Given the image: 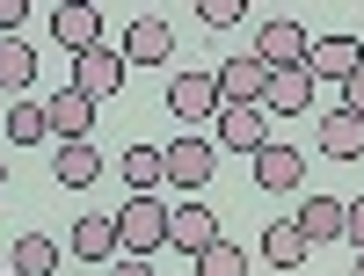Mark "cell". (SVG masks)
<instances>
[{
  "mask_svg": "<svg viewBox=\"0 0 364 276\" xmlns=\"http://www.w3.org/2000/svg\"><path fill=\"white\" fill-rule=\"evenodd\" d=\"M44 124H51V138H58V145H73V138H87V131H95V102H87L80 87L66 80V87H58V95L44 102Z\"/></svg>",
  "mask_w": 364,
  "mask_h": 276,
  "instance_id": "9",
  "label": "cell"
},
{
  "mask_svg": "<svg viewBox=\"0 0 364 276\" xmlns=\"http://www.w3.org/2000/svg\"><path fill=\"white\" fill-rule=\"evenodd\" d=\"M269 95V66H262V58H226V66H219V102H240V109H248V102H262Z\"/></svg>",
  "mask_w": 364,
  "mask_h": 276,
  "instance_id": "13",
  "label": "cell"
},
{
  "mask_svg": "<svg viewBox=\"0 0 364 276\" xmlns=\"http://www.w3.org/2000/svg\"><path fill=\"white\" fill-rule=\"evenodd\" d=\"M51 37L66 44L73 58L102 51V8H87V0H58V8H51Z\"/></svg>",
  "mask_w": 364,
  "mask_h": 276,
  "instance_id": "6",
  "label": "cell"
},
{
  "mask_svg": "<svg viewBox=\"0 0 364 276\" xmlns=\"http://www.w3.org/2000/svg\"><path fill=\"white\" fill-rule=\"evenodd\" d=\"M321 153H328V160H357V153H364V116L328 109L321 116Z\"/></svg>",
  "mask_w": 364,
  "mask_h": 276,
  "instance_id": "16",
  "label": "cell"
},
{
  "mask_svg": "<svg viewBox=\"0 0 364 276\" xmlns=\"http://www.w3.org/2000/svg\"><path fill=\"white\" fill-rule=\"evenodd\" d=\"M22 15H29L22 0H0V37H22Z\"/></svg>",
  "mask_w": 364,
  "mask_h": 276,
  "instance_id": "27",
  "label": "cell"
},
{
  "mask_svg": "<svg viewBox=\"0 0 364 276\" xmlns=\"http://www.w3.org/2000/svg\"><path fill=\"white\" fill-rule=\"evenodd\" d=\"M357 276H364V255H357Z\"/></svg>",
  "mask_w": 364,
  "mask_h": 276,
  "instance_id": "31",
  "label": "cell"
},
{
  "mask_svg": "<svg viewBox=\"0 0 364 276\" xmlns=\"http://www.w3.org/2000/svg\"><path fill=\"white\" fill-rule=\"evenodd\" d=\"M255 182H262V189H299V182H306V153L269 138V145L255 153Z\"/></svg>",
  "mask_w": 364,
  "mask_h": 276,
  "instance_id": "14",
  "label": "cell"
},
{
  "mask_svg": "<svg viewBox=\"0 0 364 276\" xmlns=\"http://www.w3.org/2000/svg\"><path fill=\"white\" fill-rule=\"evenodd\" d=\"M29 80H37V51H29L22 37H0V87L22 102V87H29Z\"/></svg>",
  "mask_w": 364,
  "mask_h": 276,
  "instance_id": "19",
  "label": "cell"
},
{
  "mask_svg": "<svg viewBox=\"0 0 364 276\" xmlns=\"http://www.w3.org/2000/svg\"><path fill=\"white\" fill-rule=\"evenodd\" d=\"M102 175V153L87 145V138H73V145H58V160H51V182H66V189H87V182Z\"/></svg>",
  "mask_w": 364,
  "mask_h": 276,
  "instance_id": "17",
  "label": "cell"
},
{
  "mask_svg": "<svg viewBox=\"0 0 364 276\" xmlns=\"http://www.w3.org/2000/svg\"><path fill=\"white\" fill-rule=\"evenodd\" d=\"M8 276H15V269H8Z\"/></svg>",
  "mask_w": 364,
  "mask_h": 276,
  "instance_id": "32",
  "label": "cell"
},
{
  "mask_svg": "<svg viewBox=\"0 0 364 276\" xmlns=\"http://www.w3.org/2000/svg\"><path fill=\"white\" fill-rule=\"evenodd\" d=\"M117 240H124V255L154 262V248H168V204L161 197H132L124 211H117Z\"/></svg>",
  "mask_w": 364,
  "mask_h": 276,
  "instance_id": "1",
  "label": "cell"
},
{
  "mask_svg": "<svg viewBox=\"0 0 364 276\" xmlns=\"http://www.w3.org/2000/svg\"><path fill=\"white\" fill-rule=\"evenodd\" d=\"M0 182H8V160H0Z\"/></svg>",
  "mask_w": 364,
  "mask_h": 276,
  "instance_id": "30",
  "label": "cell"
},
{
  "mask_svg": "<svg viewBox=\"0 0 364 276\" xmlns=\"http://www.w3.org/2000/svg\"><path fill=\"white\" fill-rule=\"evenodd\" d=\"M117 248H124V240H117V219H80L73 226V255L80 262H109Z\"/></svg>",
  "mask_w": 364,
  "mask_h": 276,
  "instance_id": "21",
  "label": "cell"
},
{
  "mask_svg": "<svg viewBox=\"0 0 364 276\" xmlns=\"http://www.w3.org/2000/svg\"><path fill=\"white\" fill-rule=\"evenodd\" d=\"M168 109L182 116V124H211L226 102H219V73H175L168 80Z\"/></svg>",
  "mask_w": 364,
  "mask_h": 276,
  "instance_id": "5",
  "label": "cell"
},
{
  "mask_svg": "<svg viewBox=\"0 0 364 276\" xmlns=\"http://www.w3.org/2000/svg\"><path fill=\"white\" fill-rule=\"evenodd\" d=\"M168 248H182V255L219 248V219H211V204H204V197H190L182 211H168Z\"/></svg>",
  "mask_w": 364,
  "mask_h": 276,
  "instance_id": "8",
  "label": "cell"
},
{
  "mask_svg": "<svg viewBox=\"0 0 364 276\" xmlns=\"http://www.w3.org/2000/svg\"><path fill=\"white\" fill-rule=\"evenodd\" d=\"M124 182H132V197H154L161 182H168V160H161V145H132V153H124Z\"/></svg>",
  "mask_w": 364,
  "mask_h": 276,
  "instance_id": "20",
  "label": "cell"
},
{
  "mask_svg": "<svg viewBox=\"0 0 364 276\" xmlns=\"http://www.w3.org/2000/svg\"><path fill=\"white\" fill-rule=\"evenodd\" d=\"M8 269H15V276H51V269H58V240H44V233H22Z\"/></svg>",
  "mask_w": 364,
  "mask_h": 276,
  "instance_id": "22",
  "label": "cell"
},
{
  "mask_svg": "<svg viewBox=\"0 0 364 276\" xmlns=\"http://www.w3.org/2000/svg\"><path fill=\"white\" fill-rule=\"evenodd\" d=\"M343 109H350V116H364V66L343 80Z\"/></svg>",
  "mask_w": 364,
  "mask_h": 276,
  "instance_id": "26",
  "label": "cell"
},
{
  "mask_svg": "<svg viewBox=\"0 0 364 276\" xmlns=\"http://www.w3.org/2000/svg\"><path fill=\"white\" fill-rule=\"evenodd\" d=\"M314 87H321V80H314L306 66H284V73H269L262 109H269V116H306V109H314Z\"/></svg>",
  "mask_w": 364,
  "mask_h": 276,
  "instance_id": "12",
  "label": "cell"
},
{
  "mask_svg": "<svg viewBox=\"0 0 364 276\" xmlns=\"http://www.w3.org/2000/svg\"><path fill=\"white\" fill-rule=\"evenodd\" d=\"M117 51H124V66H161V58L175 51V29H168L161 15H139V22L124 29V44H117Z\"/></svg>",
  "mask_w": 364,
  "mask_h": 276,
  "instance_id": "11",
  "label": "cell"
},
{
  "mask_svg": "<svg viewBox=\"0 0 364 276\" xmlns=\"http://www.w3.org/2000/svg\"><path fill=\"white\" fill-rule=\"evenodd\" d=\"M0 131H8L15 145H37V138H51V124H44V102H15V109H8V124H0Z\"/></svg>",
  "mask_w": 364,
  "mask_h": 276,
  "instance_id": "23",
  "label": "cell"
},
{
  "mask_svg": "<svg viewBox=\"0 0 364 276\" xmlns=\"http://www.w3.org/2000/svg\"><path fill=\"white\" fill-rule=\"evenodd\" d=\"M161 160H168V182H175V189H204V182H211V167H219V145H211V138H197V131H182L175 145H161Z\"/></svg>",
  "mask_w": 364,
  "mask_h": 276,
  "instance_id": "3",
  "label": "cell"
},
{
  "mask_svg": "<svg viewBox=\"0 0 364 276\" xmlns=\"http://www.w3.org/2000/svg\"><path fill=\"white\" fill-rule=\"evenodd\" d=\"M197 276H248V255H240L233 240H219V248L197 255Z\"/></svg>",
  "mask_w": 364,
  "mask_h": 276,
  "instance_id": "24",
  "label": "cell"
},
{
  "mask_svg": "<svg viewBox=\"0 0 364 276\" xmlns=\"http://www.w3.org/2000/svg\"><path fill=\"white\" fill-rule=\"evenodd\" d=\"M197 15H204L211 29H233V22H240V15H248V8H240V0H204V8H197Z\"/></svg>",
  "mask_w": 364,
  "mask_h": 276,
  "instance_id": "25",
  "label": "cell"
},
{
  "mask_svg": "<svg viewBox=\"0 0 364 276\" xmlns=\"http://www.w3.org/2000/svg\"><path fill=\"white\" fill-rule=\"evenodd\" d=\"M343 226H350V204L343 197H306V204H299V233H306V248H314V240H343Z\"/></svg>",
  "mask_w": 364,
  "mask_h": 276,
  "instance_id": "15",
  "label": "cell"
},
{
  "mask_svg": "<svg viewBox=\"0 0 364 276\" xmlns=\"http://www.w3.org/2000/svg\"><path fill=\"white\" fill-rule=\"evenodd\" d=\"M357 66H364V37H314V51H306L314 80H350Z\"/></svg>",
  "mask_w": 364,
  "mask_h": 276,
  "instance_id": "10",
  "label": "cell"
},
{
  "mask_svg": "<svg viewBox=\"0 0 364 276\" xmlns=\"http://www.w3.org/2000/svg\"><path fill=\"white\" fill-rule=\"evenodd\" d=\"M262 262L269 269H299V262H306V233H299V219L262 226Z\"/></svg>",
  "mask_w": 364,
  "mask_h": 276,
  "instance_id": "18",
  "label": "cell"
},
{
  "mask_svg": "<svg viewBox=\"0 0 364 276\" xmlns=\"http://www.w3.org/2000/svg\"><path fill=\"white\" fill-rule=\"evenodd\" d=\"M343 240H350V248H357V255H364V197H357V204H350V226H343Z\"/></svg>",
  "mask_w": 364,
  "mask_h": 276,
  "instance_id": "28",
  "label": "cell"
},
{
  "mask_svg": "<svg viewBox=\"0 0 364 276\" xmlns=\"http://www.w3.org/2000/svg\"><path fill=\"white\" fill-rule=\"evenodd\" d=\"M109 276H161V269H154V262H146V255H124V262H117Z\"/></svg>",
  "mask_w": 364,
  "mask_h": 276,
  "instance_id": "29",
  "label": "cell"
},
{
  "mask_svg": "<svg viewBox=\"0 0 364 276\" xmlns=\"http://www.w3.org/2000/svg\"><path fill=\"white\" fill-rule=\"evenodd\" d=\"M73 87H80V95L95 102V109H102V102L117 95V87H124V51H109V44H102V51L73 58Z\"/></svg>",
  "mask_w": 364,
  "mask_h": 276,
  "instance_id": "7",
  "label": "cell"
},
{
  "mask_svg": "<svg viewBox=\"0 0 364 276\" xmlns=\"http://www.w3.org/2000/svg\"><path fill=\"white\" fill-rule=\"evenodd\" d=\"M306 51H314V44H306V29H299L291 15H269V22L255 29V58H262L269 73H284V66H306Z\"/></svg>",
  "mask_w": 364,
  "mask_h": 276,
  "instance_id": "4",
  "label": "cell"
},
{
  "mask_svg": "<svg viewBox=\"0 0 364 276\" xmlns=\"http://www.w3.org/2000/svg\"><path fill=\"white\" fill-rule=\"evenodd\" d=\"M211 124H219V131H211V145H226V153H248V160H255V153L269 145V109H262V102H248V109L226 102Z\"/></svg>",
  "mask_w": 364,
  "mask_h": 276,
  "instance_id": "2",
  "label": "cell"
}]
</instances>
